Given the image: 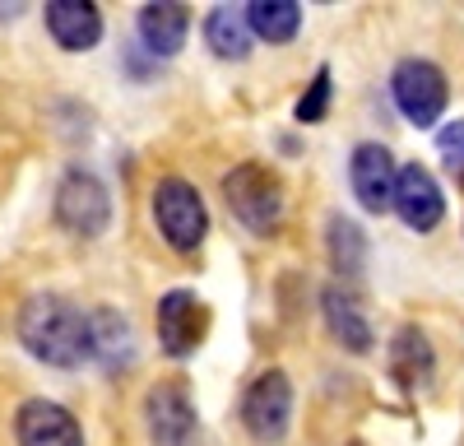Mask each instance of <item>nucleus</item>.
<instances>
[{"label": "nucleus", "instance_id": "14", "mask_svg": "<svg viewBox=\"0 0 464 446\" xmlns=\"http://www.w3.org/2000/svg\"><path fill=\"white\" fill-rule=\"evenodd\" d=\"M130 358H135L130 321L111 307H93L89 312V363H98L107 372H121Z\"/></svg>", "mask_w": 464, "mask_h": 446}, {"label": "nucleus", "instance_id": "7", "mask_svg": "<svg viewBox=\"0 0 464 446\" xmlns=\"http://www.w3.org/2000/svg\"><path fill=\"white\" fill-rule=\"evenodd\" d=\"M144 428L153 446H196L200 419H196V400H190L181 377H168L159 386H149L144 395Z\"/></svg>", "mask_w": 464, "mask_h": 446}, {"label": "nucleus", "instance_id": "1", "mask_svg": "<svg viewBox=\"0 0 464 446\" xmlns=\"http://www.w3.org/2000/svg\"><path fill=\"white\" fill-rule=\"evenodd\" d=\"M19 344L47 367L89 363V312H80L61 293H33L19 307Z\"/></svg>", "mask_w": 464, "mask_h": 446}, {"label": "nucleus", "instance_id": "19", "mask_svg": "<svg viewBox=\"0 0 464 446\" xmlns=\"http://www.w3.org/2000/svg\"><path fill=\"white\" fill-rule=\"evenodd\" d=\"M330 260L343 279H358L362 266H367V238H362L358 223L343 218V214L330 218Z\"/></svg>", "mask_w": 464, "mask_h": 446}, {"label": "nucleus", "instance_id": "10", "mask_svg": "<svg viewBox=\"0 0 464 446\" xmlns=\"http://www.w3.org/2000/svg\"><path fill=\"white\" fill-rule=\"evenodd\" d=\"M19 446H84V428L56 400H24L14 414Z\"/></svg>", "mask_w": 464, "mask_h": 446}, {"label": "nucleus", "instance_id": "9", "mask_svg": "<svg viewBox=\"0 0 464 446\" xmlns=\"http://www.w3.org/2000/svg\"><path fill=\"white\" fill-rule=\"evenodd\" d=\"M348 181H353V196L367 214H391L395 209L400 168H395V154L385 144H376V140L358 144L353 159H348Z\"/></svg>", "mask_w": 464, "mask_h": 446}, {"label": "nucleus", "instance_id": "18", "mask_svg": "<svg viewBox=\"0 0 464 446\" xmlns=\"http://www.w3.org/2000/svg\"><path fill=\"white\" fill-rule=\"evenodd\" d=\"M246 10V24H251V37H265V43H293L302 33V5L297 0H251Z\"/></svg>", "mask_w": 464, "mask_h": 446}, {"label": "nucleus", "instance_id": "3", "mask_svg": "<svg viewBox=\"0 0 464 446\" xmlns=\"http://www.w3.org/2000/svg\"><path fill=\"white\" fill-rule=\"evenodd\" d=\"M153 223L172 251H196L209 233V209L186 177H163L153 186Z\"/></svg>", "mask_w": 464, "mask_h": 446}, {"label": "nucleus", "instance_id": "21", "mask_svg": "<svg viewBox=\"0 0 464 446\" xmlns=\"http://www.w3.org/2000/svg\"><path fill=\"white\" fill-rule=\"evenodd\" d=\"M437 149H441L446 168L455 172V181H464V121H459V117L437 131Z\"/></svg>", "mask_w": 464, "mask_h": 446}, {"label": "nucleus", "instance_id": "16", "mask_svg": "<svg viewBox=\"0 0 464 446\" xmlns=\"http://www.w3.org/2000/svg\"><path fill=\"white\" fill-rule=\"evenodd\" d=\"M140 43H144V52H153V56H177L181 47H186V33H190V10L186 5H177V0H153V5H144L140 10Z\"/></svg>", "mask_w": 464, "mask_h": 446}, {"label": "nucleus", "instance_id": "20", "mask_svg": "<svg viewBox=\"0 0 464 446\" xmlns=\"http://www.w3.org/2000/svg\"><path fill=\"white\" fill-rule=\"evenodd\" d=\"M325 112H330V65H321L312 89L297 98V121L302 126H316V121H325Z\"/></svg>", "mask_w": 464, "mask_h": 446}, {"label": "nucleus", "instance_id": "6", "mask_svg": "<svg viewBox=\"0 0 464 446\" xmlns=\"http://www.w3.org/2000/svg\"><path fill=\"white\" fill-rule=\"evenodd\" d=\"M288 423H293V382L284 367H269L242 395V428L260 446H275L288 437Z\"/></svg>", "mask_w": 464, "mask_h": 446}, {"label": "nucleus", "instance_id": "5", "mask_svg": "<svg viewBox=\"0 0 464 446\" xmlns=\"http://www.w3.org/2000/svg\"><path fill=\"white\" fill-rule=\"evenodd\" d=\"M391 98L395 107L404 112V121H413L418 131H428L441 121V112L450 102V84H446V74L432 65V61H422V56H409L395 65L391 74Z\"/></svg>", "mask_w": 464, "mask_h": 446}, {"label": "nucleus", "instance_id": "15", "mask_svg": "<svg viewBox=\"0 0 464 446\" xmlns=\"http://www.w3.org/2000/svg\"><path fill=\"white\" fill-rule=\"evenodd\" d=\"M391 377L404 386V391H422L432 386L437 377V354L428 344V334L418 325H400L395 340H391Z\"/></svg>", "mask_w": 464, "mask_h": 446}, {"label": "nucleus", "instance_id": "17", "mask_svg": "<svg viewBox=\"0 0 464 446\" xmlns=\"http://www.w3.org/2000/svg\"><path fill=\"white\" fill-rule=\"evenodd\" d=\"M205 43L214 56L223 61H246L251 56V24H246V10L237 5H214L209 19H205Z\"/></svg>", "mask_w": 464, "mask_h": 446}, {"label": "nucleus", "instance_id": "12", "mask_svg": "<svg viewBox=\"0 0 464 446\" xmlns=\"http://www.w3.org/2000/svg\"><path fill=\"white\" fill-rule=\"evenodd\" d=\"M47 33L61 52H93L102 43V15L93 0H47Z\"/></svg>", "mask_w": 464, "mask_h": 446}, {"label": "nucleus", "instance_id": "4", "mask_svg": "<svg viewBox=\"0 0 464 446\" xmlns=\"http://www.w3.org/2000/svg\"><path fill=\"white\" fill-rule=\"evenodd\" d=\"M56 223L70 233V238H102L107 233V223H111V196H107V186L84 172V168H70L56 186Z\"/></svg>", "mask_w": 464, "mask_h": 446}, {"label": "nucleus", "instance_id": "13", "mask_svg": "<svg viewBox=\"0 0 464 446\" xmlns=\"http://www.w3.org/2000/svg\"><path fill=\"white\" fill-rule=\"evenodd\" d=\"M321 312H325V325H330V334L348 349V354H372V321H367V312H362V303H358V293L353 288H343V284H330L325 293H321Z\"/></svg>", "mask_w": 464, "mask_h": 446}, {"label": "nucleus", "instance_id": "11", "mask_svg": "<svg viewBox=\"0 0 464 446\" xmlns=\"http://www.w3.org/2000/svg\"><path fill=\"white\" fill-rule=\"evenodd\" d=\"M395 214L409 223L413 233H432L441 214H446V196L437 177L422 168V163H404L400 168V181H395Z\"/></svg>", "mask_w": 464, "mask_h": 446}, {"label": "nucleus", "instance_id": "8", "mask_svg": "<svg viewBox=\"0 0 464 446\" xmlns=\"http://www.w3.org/2000/svg\"><path fill=\"white\" fill-rule=\"evenodd\" d=\"M153 325H159V344L168 358H190L200 349L205 330H209V307L200 293L190 288H172L159 297V312H153Z\"/></svg>", "mask_w": 464, "mask_h": 446}, {"label": "nucleus", "instance_id": "2", "mask_svg": "<svg viewBox=\"0 0 464 446\" xmlns=\"http://www.w3.org/2000/svg\"><path fill=\"white\" fill-rule=\"evenodd\" d=\"M223 200L232 218L251 228L256 238H269L284 223V181L265 163H237L223 177Z\"/></svg>", "mask_w": 464, "mask_h": 446}]
</instances>
